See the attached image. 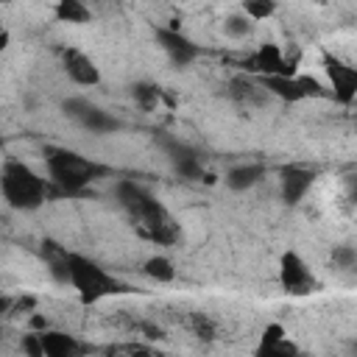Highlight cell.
I'll use <instances>...</instances> for the list:
<instances>
[{
    "label": "cell",
    "instance_id": "cell-6",
    "mask_svg": "<svg viewBox=\"0 0 357 357\" xmlns=\"http://www.w3.org/2000/svg\"><path fill=\"white\" fill-rule=\"evenodd\" d=\"M279 284L290 296H310L318 290V279L298 251H284L279 257Z\"/></svg>",
    "mask_w": 357,
    "mask_h": 357
},
{
    "label": "cell",
    "instance_id": "cell-19",
    "mask_svg": "<svg viewBox=\"0 0 357 357\" xmlns=\"http://www.w3.org/2000/svg\"><path fill=\"white\" fill-rule=\"evenodd\" d=\"M131 98L142 112H156L159 103L165 100V92H162V86H156L151 81H139L131 86Z\"/></svg>",
    "mask_w": 357,
    "mask_h": 357
},
{
    "label": "cell",
    "instance_id": "cell-25",
    "mask_svg": "<svg viewBox=\"0 0 357 357\" xmlns=\"http://www.w3.org/2000/svg\"><path fill=\"white\" fill-rule=\"evenodd\" d=\"M332 259H335V265H337V268L349 271V268H354V262H357V254H354V248H351V245H335V251H332Z\"/></svg>",
    "mask_w": 357,
    "mask_h": 357
},
{
    "label": "cell",
    "instance_id": "cell-27",
    "mask_svg": "<svg viewBox=\"0 0 357 357\" xmlns=\"http://www.w3.org/2000/svg\"><path fill=\"white\" fill-rule=\"evenodd\" d=\"M109 357H128L123 349H117V351H109Z\"/></svg>",
    "mask_w": 357,
    "mask_h": 357
},
{
    "label": "cell",
    "instance_id": "cell-15",
    "mask_svg": "<svg viewBox=\"0 0 357 357\" xmlns=\"http://www.w3.org/2000/svg\"><path fill=\"white\" fill-rule=\"evenodd\" d=\"M229 98L245 109H259L268 103V92L259 86V81H254L248 75H234L229 81Z\"/></svg>",
    "mask_w": 357,
    "mask_h": 357
},
{
    "label": "cell",
    "instance_id": "cell-12",
    "mask_svg": "<svg viewBox=\"0 0 357 357\" xmlns=\"http://www.w3.org/2000/svg\"><path fill=\"white\" fill-rule=\"evenodd\" d=\"M156 39H159V47L167 53V59L178 67L195 61L201 53V47L192 39H187L178 28H156Z\"/></svg>",
    "mask_w": 357,
    "mask_h": 357
},
{
    "label": "cell",
    "instance_id": "cell-16",
    "mask_svg": "<svg viewBox=\"0 0 357 357\" xmlns=\"http://www.w3.org/2000/svg\"><path fill=\"white\" fill-rule=\"evenodd\" d=\"M170 159H173V167H176V173H178L181 178H187V181H201V178L212 181V176H206L204 162H201V156H198L195 151H190V148H184V145H176V148L170 151Z\"/></svg>",
    "mask_w": 357,
    "mask_h": 357
},
{
    "label": "cell",
    "instance_id": "cell-10",
    "mask_svg": "<svg viewBox=\"0 0 357 357\" xmlns=\"http://www.w3.org/2000/svg\"><path fill=\"white\" fill-rule=\"evenodd\" d=\"M64 112H67L73 120H78L84 128H89L92 134H109V131H117V128H120V123H117L109 112H103L100 106H95V103L84 100V98L67 100V103H64Z\"/></svg>",
    "mask_w": 357,
    "mask_h": 357
},
{
    "label": "cell",
    "instance_id": "cell-9",
    "mask_svg": "<svg viewBox=\"0 0 357 357\" xmlns=\"http://www.w3.org/2000/svg\"><path fill=\"white\" fill-rule=\"evenodd\" d=\"M245 70H248V73H257L259 78H268V75H293V73H298V70H293V64L287 61L284 47H282V45H273V42L259 45V47L245 59Z\"/></svg>",
    "mask_w": 357,
    "mask_h": 357
},
{
    "label": "cell",
    "instance_id": "cell-24",
    "mask_svg": "<svg viewBox=\"0 0 357 357\" xmlns=\"http://www.w3.org/2000/svg\"><path fill=\"white\" fill-rule=\"evenodd\" d=\"M20 349H22V354H25V357H45L39 332H25V335H22V340H20Z\"/></svg>",
    "mask_w": 357,
    "mask_h": 357
},
{
    "label": "cell",
    "instance_id": "cell-3",
    "mask_svg": "<svg viewBox=\"0 0 357 357\" xmlns=\"http://www.w3.org/2000/svg\"><path fill=\"white\" fill-rule=\"evenodd\" d=\"M45 162H47L50 181L56 187H61L64 192H84L98 176L106 173V167H100L92 159H86L75 151H67V148H50Z\"/></svg>",
    "mask_w": 357,
    "mask_h": 357
},
{
    "label": "cell",
    "instance_id": "cell-13",
    "mask_svg": "<svg viewBox=\"0 0 357 357\" xmlns=\"http://www.w3.org/2000/svg\"><path fill=\"white\" fill-rule=\"evenodd\" d=\"M282 198L287 204H301L307 198V192L312 190L315 184V170L310 167H301V165H290L282 170Z\"/></svg>",
    "mask_w": 357,
    "mask_h": 357
},
{
    "label": "cell",
    "instance_id": "cell-2",
    "mask_svg": "<svg viewBox=\"0 0 357 357\" xmlns=\"http://www.w3.org/2000/svg\"><path fill=\"white\" fill-rule=\"evenodd\" d=\"M0 192L11 209L36 212L47 198V181L22 159H8L0 167Z\"/></svg>",
    "mask_w": 357,
    "mask_h": 357
},
{
    "label": "cell",
    "instance_id": "cell-8",
    "mask_svg": "<svg viewBox=\"0 0 357 357\" xmlns=\"http://www.w3.org/2000/svg\"><path fill=\"white\" fill-rule=\"evenodd\" d=\"M324 70L329 75L335 100L343 103V106H351L354 98H357V70L351 64H346L343 59H337L335 53H329V50H324Z\"/></svg>",
    "mask_w": 357,
    "mask_h": 357
},
{
    "label": "cell",
    "instance_id": "cell-23",
    "mask_svg": "<svg viewBox=\"0 0 357 357\" xmlns=\"http://www.w3.org/2000/svg\"><path fill=\"white\" fill-rule=\"evenodd\" d=\"M190 326H192V332H195L198 337H204V340H212V337L218 335V324H215L212 318L201 315V312H192V318H190Z\"/></svg>",
    "mask_w": 357,
    "mask_h": 357
},
{
    "label": "cell",
    "instance_id": "cell-26",
    "mask_svg": "<svg viewBox=\"0 0 357 357\" xmlns=\"http://www.w3.org/2000/svg\"><path fill=\"white\" fill-rule=\"evenodd\" d=\"M8 42H11V36H8V31L6 28H0V53L8 47Z\"/></svg>",
    "mask_w": 357,
    "mask_h": 357
},
{
    "label": "cell",
    "instance_id": "cell-17",
    "mask_svg": "<svg viewBox=\"0 0 357 357\" xmlns=\"http://www.w3.org/2000/svg\"><path fill=\"white\" fill-rule=\"evenodd\" d=\"M265 176V167L259 162H245V165H234L229 173H226V187L234 190V192H245L251 187H257Z\"/></svg>",
    "mask_w": 357,
    "mask_h": 357
},
{
    "label": "cell",
    "instance_id": "cell-5",
    "mask_svg": "<svg viewBox=\"0 0 357 357\" xmlns=\"http://www.w3.org/2000/svg\"><path fill=\"white\" fill-rule=\"evenodd\" d=\"M259 86L268 92V98H279L284 103H298V100L324 95L321 92V84L315 78H310V75H301V73H293V75H268V78H259Z\"/></svg>",
    "mask_w": 357,
    "mask_h": 357
},
{
    "label": "cell",
    "instance_id": "cell-21",
    "mask_svg": "<svg viewBox=\"0 0 357 357\" xmlns=\"http://www.w3.org/2000/svg\"><path fill=\"white\" fill-rule=\"evenodd\" d=\"M251 31H254V22L243 11H234V14H229L223 20V33L231 36V39H245Z\"/></svg>",
    "mask_w": 357,
    "mask_h": 357
},
{
    "label": "cell",
    "instance_id": "cell-1",
    "mask_svg": "<svg viewBox=\"0 0 357 357\" xmlns=\"http://www.w3.org/2000/svg\"><path fill=\"white\" fill-rule=\"evenodd\" d=\"M114 195H117L120 206L145 231V237H151L156 245H176L181 240V226L173 218V212L159 198H153L142 184L123 178V181H117Z\"/></svg>",
    "mask_w": 357,
    "mask_h": 357
},
{
    "label": "cell",
    "instance_id": "cell-20",
    "mask_svg": "<svg viewBox=\"0 0 357 357\" xmlns=\"http://www.w3.org/2000/svg\"><path fill=\"white\" fill-rule=\"evenodd\" d=\"M142 273L153 282H173L176 279V265L170 262V257L165 254H153L142 262Z\"/></svg>",
    "mask_w": 357,
    "mask_h": 357
},
{
    "label": "cell",
    "instance_id": "cell-7",
    "mask_svg": "<svg viewBox=\"0 0 357 357\" xmlns=\"http://www.w3.org/2000/svg\"><path fill=\"white\" fill-rule=\"evenodd\" d=\"M59 59H61L64 75H67L75 86H98V84H100V67H98V61H95L86 50L67 45V47H61Z\"/></svg>",
    "mask_w": 357,
    "mask_h": 357
},
{
    "label": "cell",
    "instance_id": "cell-4",
    "mask_svg": "<svg viewBox=\"0 0 357 357\" xmlns=\"http://www.w3.org/2000/svg\"><path fill=\"white\" fill-rule=\"evenodd\" d=\"M67 282L73 284V290L84 304H95L120 290V282L106 268L75 251H67Z\"/></svg>",
    "mask_w": 357,
    "mask_h": 357
},
{
    "label": "cell",
    "instance_id": "cell-18",
    "mask_svg": "<svg viewBox=\"0 0 357 357\" xmlns=\"http://www.w3.org/2000/svg\"><path fill=\"white\" fill-rule=\"evenodd\" d=\"M53 14L59 22H70V25H84L92 22V11L89 6H84L81 0H59L53 6Z\"/></svg>",
    "mask_w": 357,
    "mask_h": 357
},
{
    "label": "cell",
    "instance_id": "cell-14",
    "mask_svg": "<svg viewBox=\"0 0 357 357\" xmlns=\"http://www.w3.org/2000/svg\"><path fill=\"white\" fill-rule=\"evenodd\" d=\"M39 337H42L45 357H84L86 354V346L64 329H45L39 332Z\"/></svg>",
    "mask_w": 357,
    "mask_h": 357
},
{
    "label": "cell",
    "instance_id": "cell-11",
    "mask_svg": "<svg viewBox=\"0 0 357 357\" xmlns=\"http://www.w3.org/2000/svg\"><path fill=\"white\" fill-rule=\"evenodd\" d=\"M298 354H301L298 343L287 335L282 324H268L254 349V357H298Z\"/></svg>",
    "mask_w": 357,
    "mask_h": 357
},
{
    "label": "cell",
    "instance_id": "cell-22",
    "mask_svg": "<svg viewBox=\"0 0 357 357\" xmlns=\"http://www.w3.org/2000/svg\"><path fill=\"white\" fill-rule=\"evenodd\" d=\"M240 11H243L251 22H265V20H271V17L276 14V3H271V0H245Z\"/></svg>",
    "mask_w": 357,
    "mask_h": 357
}]
</instances>
